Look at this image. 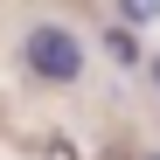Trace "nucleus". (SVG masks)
Returning <instances> with one entry per match:
<instances>
[{"mask_svg":"<svg viewBox=\"0 0 160 160\" xmlns=\"http://www.w3.org/2000/svg\"><path fill=\"white\" fill-rule=\"evenodd\" d=\"M28 70L35 77H49V84H70L77 70H84V49H77V35L70 28H28Z\"/></svg>","mask_w":160,"mask_h":160,"instance_id":"nucleus-1","label":"nucleus"},{"mask_svg":"<svg viewBox=\"0 0 160 160\" xmlns=\"http://www.w3.org/2000/svg\"><path fill=\"white\" fill-rule=\"evenodd\" d=\"M125 14H139V21H153V14H160V0H125Z\"/></svg>","mask_w":160,"mask_h":160,"instance_id":"nucleus-2","label":"nucleus"}]
</instances>
